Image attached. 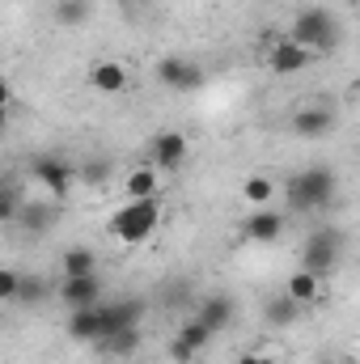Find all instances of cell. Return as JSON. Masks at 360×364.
I'll use <instances>...</instances> for the list:
<instances>
[{"label":"cell","instance_id":"obj_1","mask_svg":"<svg viewBox=\"0 0 360 364\" xmlns=\"http://www.w3.org/2000/svg\"><path fill=\"white\" fill-rule=\"evenodd\" d=\"M157 225H162V195H153V199H123V203L115 208V216H110L106 229H110L115 242L140 246V242L153 237Z\"/></svg>","mask_w":360,"mask_h":364},{"label":"cell","instance_id":"obj_25","mask_svg":"<svg viewBox=\"0 0 360 364\" xmlns=\"http://www.w3.org/2000/svg\"><path fill=\"white\" fill-rule=\"evenodd\" d=\"M174 339H182V343H186L191 352H203V348L212 343V331H208L203 322H195V318H186V322L179 326V335H174Z\"/></svg>","mask_w":360,"mask_h":364},{"label":"cell","instance_id":"obj_15","mask_svg":"<svg viewBox=\"0 0 360 364\" xmlns=\"http://www.w3.org/2000/svg\"><path fill=\"white\" fill-rule=\"evenodd\" d=\"M97 305H85V309H73L68 314V326H64L68 339H77V343H97L102 339V309Z\"/></svg>","mask_w":360,"mask_h":364},{"label":"cell","instance_id":"obj_33","mask_svg":"<svg viewBox=\"0 0 360 364\" xmlns=\"http://www.w3.org/2000/svg\"><path fill=\"white\" fill-rule=\"evenodd\" d=\"M339 364H356V360H339Z\"/></svg>","mask_w":360,"mask_h":364},{"label":"cell","instance_id":"obj_19","mask_svg":"<svg viewBox=\"0 0 360 364\" xmlns=\"http://www.w3.org/2000/svg\"><path fill=\"white\" fill-rule=\"evenodd\" d=\"M97 272V250L90 246H64L60 255V279L64 275H93Z\"/></svg>","mask_w":360,"mask_h":364},{"label":"cell","instance_id":"obj_2","mask_svg":"<svg viewBox=\"0 0 360 364\" xmlns=\"http://www.w3.org/2000/svg\"><path fill=\"white\" fill-rule=\"evenodd\" d=\"M339 199V174L327 166H309L288 178V208L292 212H327Z\"/></svg>","mask_w":360,"mask_h":364},{"label":"cell","instance_id":"obj_29","mask_svg":"<svg viewBox=\"0 0 360 364\" xmlns=\"http://www.w3.org/2000/svg\"><path fill=\"white\" fill-rule=\"evenodd\" d=\"M170 360H174V364H191V360H195V352H191L182 339H170Z\"/></svg>","mask_w":360,"mask_h":364},{"label":"cell","instance_id":"obj_30","mask_svg":"<svg viewBox=\"0 0 360 364\" xmlns=\"http://www.w3.org/2000/svg\"><path fill=\"white\" fill-rule=\"evenodd\" d=\"M0 106H4V110H9V106H13V85H9V81H4V77H0Z\"/></svg>","mask_w":360,"mask_h":364},{"label":"cell","instance_id":"obj_18","mask_svg":"<svg viewBox=\"0 0 360 364\" xmlns=\"http://www.w3.org/2000/svg\"><path fill=\"white\" fill-rule=\"evenodd\" d=\"M284 296L297 301V305L305 309V305H314V301L322 296V279H318L314 272H305V267H297V272L284 279Z\"/></svg>","mask_w":360,"mask_h":364},{"label":"cell","instance_id":"obj_23","mask_svg":"<svg viewBox=\"0 0 360 364\" xmlns=\"http://www.w3.org/2000/svg\"><path fill=\"white\" fill-rule=\"evenodd\" d=\"M271 195H275V182H271L268 174H250V178L242 182V199L255 203V208H268Z\"/></svg>","mask_w":360,"mask_h":364},{"label":"cell","instance_id":"obj_27","mask_svg":"<svg viewBox=\"0 0 360 364\" xmlns=\"http://www.w3.org/2000/svg\"><path fill=\"white\" fill-rule=\"evenodd\" d=\"M110 174H115V166H110L106 157H93V161H85V166H81L77 182H90V186H106V182H110Z\"/></svg>","mask_w":360,"mask_h":364},{"label":"cell","instance_id":"obj_12","mask_svg":"<svg viewBox=\"0 0 360 364\" xmlns=\"http://www.w3.org/2000/svg\"><path fill=\"white\" fill-rule=\"evenodd\" d=\"M55 292H60V301L68 309H85V305H97L102 301V279H97V272L93 275H64Z\"/></svg>","mask_w":360,"mask_h":364},{"label":"cell","instance_id":"obj_11","mask_svg":"<svg viewBox=\"0 0 360 364\" xmlns=\"http://www.w3.org/2000/svg\"><path fill=\"white\" fill-rule=\"evenodd\" d=\"M191 318H195V322H203L212 335H221V331H229V326H233V318H238V301H233V296H225V292H212V296H203V301L191 309Z\"/></svg>","mask_w":360,"mask_h":364},{"label":"cell","instance_id":"obj_24","mask_svg":"<svg viewBox=\"0 0 360 364\" xmlns=\"http://www.w3.org/2000/svg\"><path fill=\"white\" fill-rule=\"evenodd\" d=\"M102 348H106L110 356H132V352L140 348V326H127V331L106 335V339H102Z\"/></svg>","mask_w":360,"mask_h":364},{"label":"cell","instance_id":"obj_9","mask_svg":"<svg viewBox=\"0 0 360 364\" xmlns=\"http://www.w3.org/2000/svg\"><path fill=\"white\" fill-rule=\"evenodd\" d=\"M97 309H102V339H106V335H115V331L140 326L144 314H149V301H144V296H123V301H115V305H97ZM102 339H97V343H102Z\"/></svg>","mask_w":360,"mask_h":364},{"label":"cell","instance_id":"obj_3","mask_svg":"<svg viewBox=\"0 0 360 364\" xmlns=\"http://www.w3.org/2000/svg\"><path fill=\"white\" fill-rule=\"evenodd\" d=\"M284 38H292L297 47H305L309 55H327V51H335L339 47V38H344V30H339V21H335V13H327V9H301L297 17H292V26H288V34Z\"/></svg>","mask_w":360,"mask_h":364},{"label":"cell","instance_id":"obj_4","mask_svg":"<svg viewBox=\"0 0 360 364\" xmlns=\"http://www.w3.org/2000/svg\"><path fill=\"white\" fill-rule=\"evenodd\" d=\"M339 259H344V233H339L335 225L314 229V233L305 237V250H301V267H305V272H314L318 279H327V275L339 267Z\"/></svg>","mask_w":360,"mask_h":364},{"label":"cell","instance_id":"obj_14","mask_svg":"<svg viewBox=\"0 0 360 364\" xmlns=\"http://www.w3.org/2000/svg\"><path fill=\"white\" fill-rule=\"evenodd\" d=\"M246 237H250V242H259V246L280 242V237H284V216H280V212H271V208H255V212L246 216Z\"/></svg>","mask_w":360,"mask_h":364},{"label":"cell","instance_id":"obj_10","mask_svg":"<svg viewBox=\"0 0 360 364\" xmlns=\"http://www.w3.org/2000/svg\"><path fill=\"white\" fill-rule=\"evenodd\" d=\"M309 60H314V55H309L305 47H297L292 38H284V34L268 43V68L275 77H297V73L309 68Z\"/></svg>","mask_w":360,"mask_h":364},{"label":"cell","instance_id":"obj_20","mask_svg":"<svg viewBox=\"0 0 360 364\" xmlns=\"http://www.w3.org/2000/svg\"><path fill=\"white\" fill-rule=\"evenodd\" d=\"M90 13H93V0H55V4H51L55 26H85Z\"/></svg>","mask_w":360,"mask_h":364},{"label":"cell","instance_id":"obj_13","mask_svg":"<svg viewBox=\"0 0 360 364\" xmlns=\"http://www.w3.org/2000/svg\"><path fill=\"white\" fill-rule=\"evenodd\" d=\"M127 64H119V60H93L90 68H85V85L93 93H123L127 90Z\"/></svg>","mask_w":360,"mask_h":364},{"label":"cell","instance_id":"obj_26","mask_svg":"<svg viewBox=\"0 0 360 364\" xmlns=\"http://www.w3.org/2000/svg\"><path fill=\"white\" fill-rule=\"evenodd\" d=\"M26 199H21V186L9 178L4 186H0V225H13L17 220V208H21Z\"/></svg>","mask_w":360,"mask_h":364},{"label":"cell","instance_id":"obj_6","mask_svg":"<svg viewBox=\"0 0 360 364\" xmlns=\"http://www.w3.org/2000/svg\"><path fill=\"white\" fill-rule=\"evenodd\" d=\"M30 178L38 182L43 191H51L55 199H64V195L77 186V170H73V161H64V157H55V153H38V157L30 161Z\"/></svg>","mask_w":360,"mask_h":364},{"label":"cell","instance_id":"obj_8","mask_svg":"<svg viewBox=\"0 0 360 364\" xmlns=\"http://www.w3.org/2000/svg\"><path fill=\"white\" fill-rule=\"evenodd\" d=\"M335 123H339L335 106L314 102V106H301V110L292 114V136H301V140H322V136L335 132Z\"/></svg>","mask_w":360,"mask_h":364},{"label":"cell","instance_id":"obj_31","mask_svg":"<svg viewBox=\"0 0 360 364\" xmlns=\"http://www.w3.org/2000/svg\"><path fill=\"white\" fill-rule=\"evenodd\" d=\"M233 364H263V356H259V352H242Z\"/></svg>","mask_w":360,"mask_h":364},{"label":"cell","instance_id":"obj_17","mask_svg":"<svg viewBox=\"0 0 360 364\" xmlns=\"http://www.w3.org/2000/svg\"><path fill=\"white\" fill-rule=\"evenodd\" d=\"M153 195H162V174L144 161V166H136V170H127V178H123V199H153Z\"/></svg>","mask_w":360,"mask_h":364},{"label":"cell","instance_id":"obj_21","mask_svg":"<svg viewBox=\"0 0 360 364\" xmlns=\"http://www.w3.org/2000/svg\"><path fill=\"white\" fill-rule=\"evenodd\" d=\"M55 288L43 279V275H26L21 272V279H17V292H13V301H21V305H43L47 296H51Z\"/></svg>","mask_w":360,"mask_h":364},{"label":"cell","instance_id":"obj_22","mask_svg":"<svg viewBox=\"0 0 360 364\" xmlns=\"http://www.w3.org/2000/svg\"><path fill=\"white\" fill-rule=\"evenodd\" d=\"M263 318H268V326H292L301 318V305L280 292V296H271L268 305H263Z\"/></svg>","mask_w":360,"mask_h":364},{"label":"cell","instance_id":"obj_28","mask_svg":"<svg viewBox=\"0 0 360 364\" xmlns=\"http://www.w3.org/2000/svg\"><path fill=\"white\" fill-rule=\"evenodd\" d=\"M17 279H21V272H13V267H0V301H13V292H17Z\"/></svg>","mask_w":360,"mask_h":364},{"label":"cell","instance_id":"obj_16","mask_svg":"<svg viewBox=\"0 0 360 364\" xmlns=\"http://www.w3.org/2000/svg\"><path fill=\"white\" fill-rule=\"evenodd\" d=\"M13 225H21L26 233H51L60 225V208L55 203H21Z\"/></svg>","mask_w":360,"mask_h":364},{"label":"cell","instance_id":"obj_5","mask_svg":"<svg viewBox=\"0 0 360 364\" xmlns=\"http://www.w3.org/2000/svg\"><path fill=\"white\" fill-rule=\"evenodd\" d=\"M186 157H191V140L182 136L179 127H166V132H157L149 140V166L157 174H179L186 166Z\"/></svg>","mask_w":360,"mask_h":364},{"label":"cell","instance_id":"obj_7","mask_svg":"<svg viewBox=\"0 0 360 364\" xmlns=\"http://www.w3.org/2000/svg\"><path fill=\"white\" fill-rule=\"evenodd\" d=\"M153 77H157L162 90H170V93H191V90L203 85V68H199L195 60H186V55H166V60H157Z\"/></svg>","mask_w":360,"mask_h":364},{"label":"cell","instance_id":"obj_32","mask_svg":"<svg viewBox=\"0 0 360 364\" xmlns=\"http://www.w3.org/2000/svg\"><path fill=\"white\" fill-rule=\"evenodd\" d=\"M4 132H9V110L0 106V136H4Z\"/></svg>","mask_w":360,"mask_h":364}]
</instances>
